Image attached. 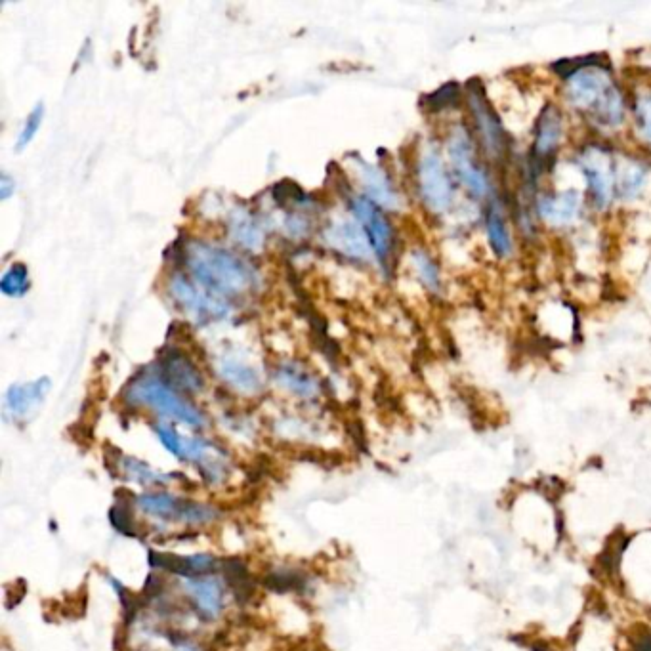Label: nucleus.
I'll use <instances>...</instances> for the list:
<instances>
[{"label": "nucleus", "mask_w": 651, "mask_h": 651, "mask_svg": "<svg viewBox=\"0 0 651 651\" xmlns=\"http://www.w3.org/2000/svg\"><path fill=\"white\" fill-rule=\"evenodd\" d=\"M411 264L415 268V273L420 279V283L430 291V293H440L441 291V275L440 268L436 264V260L426 251L411 252Z\"/></svg>", "instance_id": "nucleus-22"}, {"label": "nucleus", "mask_w": 651, "mask_h": 651, "mask_svg": "<svg viewBox=\"0 0 651 651\" xmlns=\"http://www.w3.org/2000/svg\"><path fill=\"white\" fill-rule=\"evenodd\" d=\"M29 287H31L29 270L25 264H20V262L12 264L0 279V291L12 298H21L23 294H27Z\"/></svg>", "instance_id": "nucleus-23"}, {"label": "nucleus", "mask_w": 651, "mask_h": 651, "mask_svg": "<svg viewBox=\"0 0 651 651\" xmlns=\"http://www.w3.org/2000/svg\"><path fill=\"white\" fill-rule=\"evenodd\" d=\"M447 157L453 174L474 199H487L491 193V178L482 165V151L476 144L474 134L457 125L447 140Z\"/></svg>", "instance_id": "nucleus-5"}, {"label": "nucleus", "mask_w": 651, "mask_h": 651, "mask_svg": "<svg viewBox=\"0 0 651 651\" xmlns=\"http://www.w3.org/2000/svg\"><path fill=\"white\" fill-rule=\"evenodd\" d=\"M163 375L172 388L180 392H201L205 378L186 354L170 350L163 357Z\"/></svg>", "instance_id": "nucleus-12"}, {"label": "nucleus", "mask_w": 651, "mask_h": 651, "mask_svg": "<svg viewBox=\"0 0 651 651\" xmlns=\"http://www.w3.org/2000/svg\"><path fill=\"white\" fill-rule=\"evenodd\" d=\"M277 380L300 398L310 399L319 394V382L304 367L283 365L277 369Z\"/></svg>", "instance_id": "nucleus-20"}, {"label": "nucleus", "mask_w": 651, "mask_h": 651, "mask_svg": "<svg viewBox=\"0 0 651 651\" xmlns=\"http://www.w3.org/2000/svg\"><path fill=\"white\" fill-rule=\"evenodd\" d=\"M359 170H361L363 188L367 191V197L377 205L394 209L398 205V195L392 188L390 180L384 176V172H380L375 167H369L365 163L359 165Z\"/></svg>", "instance_id": "nucleus-19"}, {"label": "nucleus", "mask_w": 651, "mask_h": 651, "mask_svg": "<svg viewBox=\"0 0 651 651\" xmlns=\"http://www.w3.org/2000/svg\"><path fill=\"white\" fill-rule=\"evenodd\" d=\"M648 178V167L640 161L627 159L625 163L615 161V180H617V195L623 199H634Z\"/></svg>", "instance_id": "nucleus-18"}, {"label": "nucleus", "mask_w": 651, "mask_h": 651, "mask_svg": "<svg viewBox=\"0 0 651 651\" xmlns=\"http://www.w3.org/2000/svg\"><path fill=\"white\" fill-rule=\"evenodd\" d=\"M566 79L567 104L598 130H615L627 119V100L604 63H569Z\"/></svg>", "instance_id": "nucleus-1"}, {"label": "nucleus", "mask_w": 651, "mask_h": 651, "mask_svg": "<svg viewBox=\"0 0 651 651\" xmlns=\"http://www.w3.org/2000/svg\"><path fill=\"white\" fill-rule=\"evenodd\" d=\"M461 100L462 90L457 83L445 84V86H441L440 90H436L434 94H430L426 98L428 109L434 111V113H440L445 109H453V105L461 104Z\"/></svg>", "instance_id": "nucleus-25"}, {"label": "nucleus", "mask_w": 651, "mask_h": 651, "mask_svg": "<svg viewBox=\"0 0 651 651\" xmlns=\"http://www.w3.org/2000/svg\"><path fill=\"white\" fill-rule=\"evenodd\" d=\"M50 390V378H39L27 384H14L6 394V409L14 419L29 417L46 398Z\"/></svg>", "instance_id": "nucleus-15"}, {"label": "nucleus", "mask_w": 651, "mask_h": 651, "mask_svg": "<svg viewBox=\"0 0 651 651\" xmlns=\"http://www.w3.org/2000/svg\"><path fill=\"white\" fill-rule=\"evenodd\" d=\"M230 231L233 239L245 249L254 251V249L262 247V243H264L262 226L254 220L252 214L245 210H239L231 216Z\"/></svg>", "instance_id": "nucleus-21"}, {"label": "nucleus", "mask_w": 651, "mask_h": 651, "mask_svg": "<svg viewBox=\"0 0 651 651\" xmlns=\"http://www.w3.org/2000/svg\"><path fill=\"white\" fill-rule=\"evenodd\" d=\"M485 233H487V241L493 254L501 260L510 258V254L514 251V243H512V235H510V228L506 224L503 209L497 201H491L485 209Z\"/></svg>", "instance_id": "nucleus-16"}, {"label": "nucleus", "mask_w": 651, "mask_h": 651, "mask_svg": "<svg viewBox=\"0 0 651 651\" xmlns=\"http://www.w3.org/2000/svg\"><path fill=\"white\" fill-rule=\"evenodd\" d=\"M42 119H44V105L37 104L35 105V109L27 115L25 125L21 128L20 138H18V144H16L18 151L25 149V147L29 146L35 140V136H37V132L41 128Z\"/></svg>", "instance_id": "nucleus-26"}, {"label": "nucleus", "mask_w": 651, "mask_h": 651, "mask_svg": "<svg viewBox=\"0 0 651 651\" xmlns=\"http://www.w3.org/2000/svg\"><path fill=\"white\" fill-rule=\"evenodd\" d=\"M583 205V195L575 189L543 193L535 201V209L541 220H545L554 228L573 226L583 214Z\"/></svg>", "instance_id": "nucleus-11"}, {"label": "nucleus", "mask_w": 651, "mask_h": 651, "mask_svg": "<svg viewBox=\"0 0 651 651\" xmlns=\"http://www.w3.org/2000/svg\"><path fill=\"white\" fill-rule=\"evenodd\" d=\"M189 596L197 615L205 621L216 619L224 609V588L212 575L188 579Z\"/></svg>", "instance_id": "nucleus-13"}, {"label": "nucleus", "mask_w": 651, "mask_h": 651, "mask_svg": "<svg viewBox=\"0 0 651 651\" xmlns=\"http://www.w3.org/2000/svg\"><path fill=\"white\" fill-rule=\"evenodd\" d=\"M466 105L470 111V119L474 126V138L480 147L483 157L489 159L495 165H503L510 153V138L504 130V125L495 111V107L489 102L485 90L480 81H472L466 86L464 92Z\"/></svg>", "instance_id": "nucleus-3"}, {"label": "nucleus", "mask_w": 651, "mask_h": 651, "mask_svg": "<svg viewBox=\"0 0 651 651\" xmlns=\"http://www.w3.org/2000/svg\"><path fill=\"white\" fill-rule=\"evenodd\" d=\"M419 191L426 209L445 214L455 203V182L438 149H426L419 161Z\"/></svg>", "instance_id": "nucleus-7"}, {"label": "nucleus", "mask_w": 651, "mask_h": 651, "mask_svg": "<svg viewBox=\"0 0 651 651\" xmlns=\"http://www.w3.org/2000/svg\"><path fill=\"white\" fill-rule=\"evenodd\" d=\"M170 294L178 306H182L195 321H214L228 314V306L222 298L210 294L203 287H195L184 273H174L170 279Z\"/></svg>", "instance_id": "nucleus-10"}, {"label": "nucleus", "mask_w": 651, "mask_h": 651, "mask_svg": "<svg viewBox=\"0 0 651 651\" xmlns=\"http://www.w3.org/2000/svg\"><path fill=\"white\" fill-rule=\"evenodd\" d=\"M632 119L638 138L651 147V92L636 98L632 104Z\"/></svg>", "instance_id": "nucleus-24"}, {"label": "nucleus", "mask_w": 651, "mask_h": 651, "mask_svg": "<svg viewBox=\"0 0 651 651\" xmlns=\"http://www.w3.org/2000/svg\"><path fill=\"white\" fill-rule=\"evenodd\" d=\"M564 140H566V119L562 109L554 104L545 105L535 123L533 146H531V168L535 176H541L546 167L556 159Z\"/></svg>", "instance_id": "nucleus-9"}, {"label": "nucleus", "mask_w": 651, "mask_h": 651, "mask_svg": "<svg viewBox=\"0 0 651 651\" xmlns=\"http://www.w3.org/2000/svg\"><path fill=\"white\" fill-rule=\"evenodd\" d=\"M14 191H16V182L8 174H2V178H0V199L6 201Z\"/></svg>", "instance_id": "nucleus-28"}, {"label": "nucleus", "mask_w": 651, "mask_h": 651, "mask_svg": "<svg viewBox=\"0 0 651 651\" xmlns=\"http://www.w3.org/2000/svg\"><path fill=\"white\" fill-rule=\"evenodd\" d=\"M325 241L336 251L356 260H369L373 252L363 230H359L352 222H336L327 228Z\"/></svg>", "instance_id": "nucleus-14"}, {"label": "nucleus", "mask_w": 651, "mask_h": 651, "mask_svg": "<svg viewBox=\"0 0 651 651\" xmlns=\"http://www.w3.org/2000/svg\"><path fill=\"white\" fill-rule=\"evenodd\" d=\"M126 399L134 405H146L163 417L182 420L191 426L205 424L203 413L159 375H144L134 380L126 390Z\"/></svg>", "instance_id": "nucleus-4"}, {"label": "nucleus", "mask_w": 651, "mask_h": 651, "mask_svg": "<svg viewBox=\"0 0 651 651\" xmlns=\"http://www.w3.org/2000/svg\"><path fill=\"white\" fill-rule=\"evenodd\" d=\"M352 210L380 266L388 270L396 251V231L388 216L378 209L377 203H373L369 197H354Z\"/></svg>", "instance_id": "nucleus-8"}, {"label": "nucleus", "mask_w": 651, "mask_h": 651, "mask_svg": "<svg viewBox=\"0 0 651 651\" xmlns=\"http://www.w3.org/2000/svg\"><path fill=\"white\" fill-rule=\"evenodd\" d=\"M186 264L195 281L218 298H239L258 285V272L235 252L209 243H189Z\"/></svg>", "instance_id": "nucleus-2"}, {"label": "nucleus", "mask_w": 651, "mask_h": 651, "mask_svg": "<svg viewBox=\"0 0 651 651\" xmlns=\"http://www.w3.org/2000/svg\"><path fill=\"white\" fill-rule=\"evenodd\" d=\"M632 651H651V630H638L632 638Z\"/></svg>", "instance_id": "nucleus-27"}, {"label": "nucleus", "mask_w": 651, "mask_h": 651, "mask_svg": "<svg viewBox=\"0 0 651 651\" xmlns=\"http://www.w3.org/2000/svg\"><path fill=\"white\" fill-rule=\"evenodd\" d=\"M218 373L224 378L231 388L243 394H256L262 388V380L251 365L243 363L237 357H222L218 361Z\"/></svg>", "instance_id": "nucleus-17"}, {"label": "nucleus", "mask_w": 651, "mask_h": 651, "mask_svg": "<svg viewBox=\"0 0 651 651\" xmlns=\"http://www.w3.org/2000/svg\"><path fill=\"white\" fill-rule=\"evenodd\" d=\"M577 161H579V170L583 172L587 182V197L590 205L598 212L608 210L617 195L613 157L600 146H587L585 151L577 155Z\"/></svg>", "instance_id": "nucleus-6"}]
</instances>
